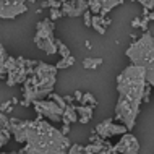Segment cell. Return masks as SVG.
Instances as JSON below:
<instances>
[{"mask_svg":"<svg viewBox=\"0 0 154 154\" xmlns=\"http://www.w3.org/2000/svg\"><path fill=\"white\" fill-rule=\"evenodd\" d=\"M88 10L93 15H99V11H101V0H88Z\"/></svg>","mask_w":154,"mask_h":154,"instance_id":"cell-23","label":"cell"},{"mask_svg":"<svg viewBox=\"0 0 154 154\" xmlns=\"http://www.w3.org/2000/svg\"><path fill=\"white\" fill-rule=\"evenodd\" d=\"M63 97V101H65V104H73L75 101H73V96H62Z\"/></svg>","mask_w":154,"mask_h":154,"instance_id":"cell-31","label":"cell"},{"mask_svg":"<svg viewBox=\"0 0 154 154\" xmlns=\"http://www.w3.org/2000/svg\"><path fill=\"white\" fill-rule=\"evenodd\" d=\"M62 11H60V8H51V16H49V20H52V21H55V20H59L62 18Z\"/></svg>","mask_w":154,"mask_h":154,"instance_id":"cell-26","label":"cell"},{"mask_svg":"<svg viewBox=\"0 0 154 154\" xmlns=\"http://www.w3.org/2000/svg\"><path fill=\"white\" fill-rule=\"evenodd\" d=\"M102 59L101 57H88V59L83 60V66H85L86 70H96L99 68V65H102Z\"/></svg>","mask_w":154,"mask_h":154,"instance_id":"cell-18","label":"cell"},{"mask_svg":"<svg viewBox=\"0 0 154 154\" xmlns=\"http://www.w3.org/2000/svg\"><path fill=\"white\" fill-rule=\"evenodd\" d=\"M140 20H141L140 16H136V18L131 21V28H140Z\"/></svg>","mask_w":154,"mask_h":154,"instance_id":"cell-32","label":"cell"},{"mask_svg":"<svg viewBox=\"0 0 154 154\" xmlns=\"http://www.w3.org/2000/svg\"><path fill=\"white\" fill-rule=\"evenodd\" d=\"M75 63V57L73 55H68V57H62V59L55 63V68L57 70H63V68H68Z\"/></svg>","mask_w":154,"mask_h":154,"instance_id":"cell-20","label":"cell"},{"mask_svg":"<svg viewBox=\"0 0 154 154\" xmlns=\"http://www.w3.org/2000/svg\"><path fill=\"white\" fill-rule=\"evenodd\" d=\"M80 104H85V106H93V107H96V106H97V99H96L94 96H93V93H83Z\"/></svg>","mask_w":154,"mask_h":154,"instance_id":"cell-21","label":"cell"},{"mask_svg":"<svg viewBox=\"0 0 154 154\" xmlns=\"http://www.w3.org/2000/svg\"><path fill=\"white\" fill-rule=\"evenodd\" d=\"M125 55L131 62V65L144 66V68L154 66V39L151 26L130 44V47L125 51Z\"/></svg>","mask_w":154,"mask_h":154,"instance_id":"cell-4","label":"cell"},{"mask_svg":"<svg viewBox=\"0 0 154 154\" xmlns=\"http://www.w3.org/2000/svg\"><path fill=\"white\" fill-rule=\"evenodd\" d=\"M8 141H10V138H8L5 133L0 130V151H2V148L5 146V144H8Z\"/></svg>","mask_w":154,"mask_h":154,"instance_id":"cell-28","label":"cell"},{"mask_svg":"<svg viewBox=\"0 0 154 154\" xmlns=\"http://www.w3.org/2000/svg\"><path fill=\"white\" fill-rule=\"evenodd\" d=\"M125 0H101V16H107V13H110V10H114L115 7L123 5Z\"/></svg>","mask_w":154,"mask_h":154,"instance_id":"cell-16","label":"cell"},{"mask_svg":"<svg viewBox=\"0 0 154 154\" xmlns=\"http://www.w3.org/2000/svg\"><path fill=\"white\" fill-rule=\"evenodd\" d=\"M60 131L63 133V135H68V131H70V125H63V127L60 128Z\"/></svg>","mask_w":154,"mask_h":154,"instance_id":"cell-33","label":"cell"},{"mask_svg":"<svg viewBox=\"0 0 154 154\" xmlns=\"http://www.w3.org/2000/svg\"><path fill=\"white\" fill-rule=\"evenodd\" d=\"M55 44H57V54H60V57H68V55H72V54H70V49L66 47V45L62 42L60 39H55Z\"/></svg>","mask_w":154,"mask_h":154,"instance_id":"cell-22","label":"cell"},{"mask_svg":"<svg viewBox=\"0 0 154 154\" xmlns=\"http://www.w3.org/2000/svg\"><path fill=\"white\" fill-rule=\"evenodd\" d=\"M81 96H83V91H75V93H73V101L76 102V104H80Z\"/></svg>","mask_w":154,"mask_h":154,"instance_id":"cell-29","label":"cell"},{"mask_svg":"<svg viewBox=\"0 0 154 154\" xmlns=\"http://www.w3.org/2000/svg\"><path fill=\"white\" fill-rule=\"evenodd\" d=\"M85 152L86 154H117L114 146L106 141V143L99 144V143H89L88 146H85Z\"/></svg>","mask_w":154,"mask_h":154,"instance_id":"cell-13","label":"cell"},{"mask_svg":"<svg viewBox=\"0 0 154 154\" xmlns=\"http://www.w3.org/2000/svg\"><path fill=\"white\" fill-rule=\"evenodd\" d=\"M11 104H13V106H16V104H20V101H18L16 97H13V99H11Z\"/></svg>","mask_w":154,"mask_h":154,"instance_id":"cell-34","label":"cell"},{"mask_svg":"<svg viewBox=\"0 0 154 154\" xmlns=\"http://www.w3.org/2000/svg\"><path fill=\"white\" fill-rule=\"evenodd\" d=\"M42 115H37L31 120L29 128L24 140V148L20 152L23 154H65L72 141L68 135H63L59 128L51 122L42 120Z\"/></svg>","mask_w":154,"mask_h":154,"instance_id":"cell-2","label":"cell"},{"mask_svg":"<svg viewBox=\"0 0 154 154\" xmlns=\"http://www.w3.org/2000/svg\"><path fill=\"white\" fill-rule=\"evenodd\" d=\"M26 11V0H0V18L2 20H13Z\"/></svg>","mask_w":154,"mask_h":154,"instance_id":"cell-7","label":"cell"},{"mask_svg":"<svg viewBox=\"0 0 154 154\" xmlns=\"http://www.w3.org/2000/svg\"><path fill=\"white\" fill-rule=\"evenodd\" d=\"M54 31H55V24L49 18L41 20L36 24L34 44L37 49H41L47 55H55L57 54V44H55V37H54Z\"/></svg>","mask_w":154,"mask_h":154,"instance_id":"cell-5","label":"cell"},{"mask_svg":"<svg viewBox=\"0 0 154 154\" xmlns=\"http://www.w3.org/2000/svg\"><path fill=\"white\" fill-rule=\"evenodd\" d=\"M34 110L37 115H42V117L49 119L54 123H59L62 120V114H63V107H60L59 104H55L51 99H41V101H34L32 102Z\"/></svg>","mask_w":154,"mask_h":154,"instance_id":"cell-6","label":"cell"},{"mask_svg":"<svg viewBox=\"0 0 154 154\" xmlns=\"http://www.w3.org/2000/svg\"><path fill=\"white\" fill-rule=\"evenodd\" d=\"M49 99H51V101H54L55 104H59L60 107H65L66 104H65V101H63V97H62V96H59V94H55V93H51L47 96Z\"/></svg>","mask_w":154,"mask_h":154,"instance_id":"cell-25","label":"cell"},{"mask_svg":"<svg viewBox=\"0 0 154 154\" xmlns=\"http://www.w3.org/2000/svg\"><path fill=\"white\" fill-rule=\"evenodd\" d=\"M10 106H11V101H5V102H2V104H0V112H7Z\"/></svg>","mask_w":154,"mask_h":154,"instance_id":"cell-30","label":"cell"},{"mask_svg":"<svg viewBox=\"0 0 154 154\" xmlns=\"http://www.w3.org/2000/svg\"><path fill=\"white\" fill-rule=\"evenodd\" d=\"M63 125H70V123H75L78 122V117H76V112H75V107L73 104H66L63 107V114H62V120H60Z\"/></svg>","mask_w":154,"mask_h":154,"instance_id":"cell-15","label":"cell"},{"mask_svg":"<svg viewBox=\"0 0 154 154\" xmlns=\"http://www.w3.org/2000/svg\"><path fill=\"white\" fill-rule=\"evenodd\" d=\"M34 2H37V0H29V3H34Z\"/></svg>","mask_w":154,"mask_h":154,"instance_id":"cell-35","label":"cell"},{"mask_svg":"<svg viewBox=\"0 0 154 154\" xmlns=\"http://www.w3.org/2000/svg\"><path fill=\"white\" fill-rule=\"evenodd\" d=\"M57 72L59 70L55 68V65L37 60L36 66L32 68V75L23 81V101H20V104L28 107L34 101L47 97L55 86Z\"/></svg>","mask_w":154,"mask_h":154,"instance_id":"cell-3","label":"cell"},{"mask_svg":"<svg viewBox=\"0 0 154 154\" xmlns=\"http://www.w3.org/2000/svg\"><path fill=\"white\" fill-rule=\"evenodd\" d=\"M73 107H75V112H76L78 122H80L81 125L89 123V120L93 119L94 107L93 106H85V104H73Z\"/></svg>","mask_w":154,"mask_h":154,"instance_id":"cell-14","label":"cell"},{"mask_svg":"<svg viewBox=\"0 0 154 154\" xmlns=\"http://www.w3.org/2000/svg\"><path fill=\"white\" fill-rule=\"evenodd\" d=\"M96 133H97L101 138L104 140H109V138H114V136H120V135H123V133H127V127L122 123H115L114 122V119H107V120H104V122H101L96 127Z\"/></svg>","mask_w":154,"mask_h":154,"instance_id":"cell-8","label":"cell"},{"mask_svg":"<svg viewBox=\"0 0 154 154\" xmlns=\"http://www.w3.org/2000/svg\"><path fill=\"white\" fill-rule=\"evenodd\" d=\"M88 10V0H65L60 7V11L63 16H81L85 11Z\"/></svg>","mask_w":154,"mask_h":154,"instance_id":"cell-10","label":"cell"},{"mask_svg":"<svg viewBox=\"0 0 154 154\" xmlns=\"http://www.w3.org/2000/svg\"><path fill=\"white\" fill-rule=\"evenodd\" d=\"M146 68L138 65H128L117 76L119 99L115 104L114 120L127 127L130 131L135 128L136 119L143 104L144 88H146Z\"/></svg>","mask_w":154,"mask_h":154,"instance_id":"cell-1","label":"cell"},{"mask_svg":"<svg viewBox=\"0 0 154 154\" xmlns=\"http://www.w3.org/2000/svg\"><path fill=\"white\" fill-rule=\"evenodd\" d=\"M91 11L89 10H86L85 13H83L81 16H83V21H85V26H88V28H91Z\"/></svg>","mask_w":154,"mask_h":154,"instance_id":"cell-27","label":"cell"},{"mask_svg":"<svg viewBox=\"0 0 154 154\" xmlns=\"http://www.w3.org/2000/svg\"><path fill=\"white\" fill-rule=\"evenodd\" d=\"M112 24V20L109 16H101V15H91V28L97 32V34L104 36L107 31V26Z\"/></svg>","mask_w":154,"mask_h":154,"instance_id":"cell-12","label":"cell"},{"mask_svg":"<svg viewBox=\"0 0 154 154\" xmlns=\"http://www.w3.org/2000/svg\"><path fill=\"white\" fill-rule=\"evenodd\" d=\"M0 130L5 133L8 138L11 136V133H10V117H8V114H5V112H0Z\"/></svg>","mask_w":154,"mask_h":154,"instance_id":"cell-19","label":"cell"},{"mask_svg":"<svg viewBox=\"0 0 154 154\" xmlns=\"http://www.w3.org/2000/svg\"><path fill=\"white\" fill-rule=\"evenodd\" d=\"M114 149L117 154H138L140 152V141L133 133L127 131L120 135L117 144H114Z\"/></svg>","mask_w":154,"mask_h":154,"instance_id":"cell-9","label":"cell"},{"mask_svg":"<svg viewBox=\"0 0 154 154\" xmlns=\"http://www.w3.org/2000/svg\"><path fill=\"white\" fill-rule=\"evenodd\" d=\"M7 57H8V52H7L5 45L0 44V80H5V76H7V68H5Z\"/></svg>","mask_w":154,"mask_h":154,"instance_id":"cell-17","label":"cell"},{"mask_svg":"<svg viewBox=\"0 0 154 154\" xmlns=\"http://www.w3.org/2000/svg\"><path fill=\"white\" fill-rule=\"evenodd\" d=\"M29 123H31V120H21L16 117H10V133L13 135L16 143H24Z\"/></svg>","mask_w":154,"mask_h":154,"instance_id":"cell-11","label":"cell"},{"mask_svg":"<svg viewBox=\"0 0 154 154\" xmlns=\"http://www.w3.org/2000/svg\"><path fill=\"white\" fill-rule=\"evenodd\" d=\"M65 154H86V152H85V146L75 143V144H70V148L66 149Z\"/></svg>","mask_w":154,"mask_h":154,"instance_id":"cell-24","label":"cell"}]
</instances>
